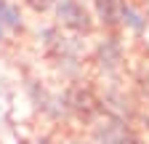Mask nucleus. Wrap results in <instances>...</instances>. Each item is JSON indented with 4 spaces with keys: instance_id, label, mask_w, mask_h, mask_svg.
<instances>
[{
    "instance_id": "f03ea898",
    "label": "nucleus",
    "mask_w": 149,
    "mask_h": 144,
    "mask_svg": "<svg viewBox=\"0 0 149 144\" xmlns=\"http://www.w3.org/2000/svg\"><path fill=\"white\" fill-rule=\"evenodd\" d=\"M123 6H125V0H93L96 19H99L104 27H120Z\"/></svg>"
},
{
    "instance_id": "7ed1b4c3",
    "label": "nucleus",
    "mask_w": 149,
    "mask_h": 144,
    "mask_svg": "<svg viewBox=\"0 0 149 144\" xmlns=\"http://www.w3.org/2000/svg\"><path fill=\"white\" fill-rule=\"evenodd\" d=\"M22 11L19 6H13L11 0H0V40L8 29H22Z\"/></svg>"
},
{
    "instance_id": "20e7f679",
    "label": "nucleus",
    "mask_w": 149,
    "mask_h": 144,
    "mask_svg": "<svg viewBox=\"0 0 149 144\" xmlns=\"http://www.w3.org/2000/svg\"><path fill=\"white\" fill-rule=\"evenodd\" d=\"M120 27H130V29H136V32H141L144 27H146V19L130 6V3H125L123 6V16H120Z\"/></svg>"
},
{
    "instance_id": "423d86ee",
    "label": "nucleus",
    "mask_w": 149,
    "mask_h": 144,
    "mask_svg": "<svg viewBox=\"0 0 149 144\" xmlns=\"http://www.w3.org/2000/svg\"><path fill=\"white\" fill-rule=\"evenodd\" d=\"M40 144H51V141H48V139H43V141H40Z\"/></svg>"
},
{
    "instance_id": "f257e3e1",
    "label": "nucleus",
    "mask_w": 149,
    "mask_h": 144,
    "mask_svg": "<svg viewBox=\"0 0 149 144\" xmlns=\"http://www.w3.org/2000/svg\"><path fill=\"white\" fill-rule=\"evenodd\" d=\"M53 11H56L59 24L72 32H91L93 29V16L83 6V0H56Z\"/></svg>"
},
{
    "instance_id": "39448f33",
    "label": "nucleus",
    "mask_w": 149,
    "mask_h": 144,
    "mask_svg": "<svg viewBox=\"0 0 149 144\" xmlns=\"http://www.w3.org/2000/svg\"><path fill=\"white\" fill-rule=\"evenodd\" d=\"M53 3L56 0H27V6L32 11H48V8H53Z\"/></svg>"
}]
</instances>
